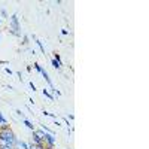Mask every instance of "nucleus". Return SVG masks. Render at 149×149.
<instances>
[{
  "label": "nucleus",
  "mask_w": 149,
  "mask_h": 149,
  "mask_svg": "<svg viewBox=\"0 0 149 149\" xmlns=\"http://www.w3.org/2000/svg\"><path fill=\"white\" fill-rule=\"evenodd\" d=\"M0 149H15V148H9V146H5V148H0Z\"/></svg>",
  "instance_id": "obj_18"
},
{
  "label": "nucleus",
  "mask_w": 149,
  "mask_h": 149,
  "mask_svg": "<svg viewBox=\"0 0 149 149\" xmlns=\"http://www.w3.org/2000/svg\"><path fill=\"white\" fill-rule=\"evenodd\" d=\"M30 88L33 90V93L36 91V86H34V84H33V82H30Z\"/></svg>",
  "instance_id": "obj_16"
},
{
  "label": "nucleus",
  "mask_w": 149,
  "mask_h": 149,
  "mask_svg": "<svg viewBox=\"0 0 149 149\" xmlns=\"http://www.w3.org/2000/svg\"><path fill=\"white\" fill-rule=\"evenodd\" d=\"M9 33L17 36V37L21 36V27H19V21H18V15L17 14H12V17H10V29H9Z\"/></svg>",
  "instance_id": "obj_2"
},
{
  "label": "nucleus",
  "mask_w": 149,
  "mask_h": 149,
  "mask_svg": "<svg viewBox=\"0 0 149 149\" xmlns=\"http://www.w3.org/2000/svg\"><path fill=\"white\" fill-rule=\"evenodd\" d=\"M0 14H2V17H3V18H8V12H6L5 9H2V10H0Z\"/></svg>",
  "instance_id": "obj_12"
},
{
  "label": "nucleus",
  "mask_w": 149,
  "mask_h": 149,
  "mask_svg": "<svg viewBox=\"0 0 149 149\" xmlns=\"http://www.w3.org/2000/svg\"><path fill=\"white\" fill-rule=\"evenodd\" d=\"M42 94H43V95H45L46 98H49V100H51V102L54 100V95H52L51 93H49L48 90H45V88H43V90H42Z\"/></svg>",
  "instance_id": "obj_7"
},
{
  "label": "nucleus",
  "mask_w": 149,
  "mask_h": 149,
  "mask_svg": "<svg viewBox=\"0 0 149 149\" xmlns=\"http://www.w3.org/2000/svg\"><path fill=\"white\" fill-rule=\"evenodd\" d=\"M34 69H36V70H37V72H39V73H42V70H43V67H42V66H40V64H37V63H36V64H34Z\"/></svg>",
  "instance_id": "obj_10"
},
{
  "label": "nucleus",
  "mask_w": 149,
  "mask_h": 149,
  "mask_svg": "<svg viewBox=\"0 0 149 149\" xmlns=\"http://www.w3.org/2000/svg\"><path fill=\"white\" fill-rule=\"evenodd\" d=\"M0 24H2V18H0Z\"/></svg>",
  "instance_id": "obj_19"
},
{
  "label": "nucleus",
  "mask_w": 149,
  "mask_h": 149,
  "mask_svg": "<svg viewBox=\"0 0 149 149\" xmlns=\"http://www.w3.org/2000/svg\"><path fill=\"white\" fill-rule=\"evenodd\" d=\"M51 63H52V67H54L55 70H60V69H61V66H63V64H61V63H58V61H57V60H54V58H52V61H51Z\"/></svg>",
  "instance_id": "obj_8"
},
{
  "label": "nucleus",
  "mask_w": 149,
  "mask_h": 149,
  "mask_svg": "<svg viewBox=\"0 0 149 149\" xmlns=\"http://www.w3.org/2000/svg\"><path fill=\"white\" fill-rule=\"evenodd\" d=\"M42 76H43V79L46 81V84L49 85V88H51L52 91H55L57 88H55V86H54V84H52V81H51V78H49V74H48V72H46L45 69L42 70Z\"/></svg>",
  "instance_id": "obj_3"
},
{
  "label": "nucleus",
  "mask_w": 149,
  "mask_h": 149,
  "mask_svg": "<svg viewBox=\"0 0 149 149\" xmlns=\"http://www.w3.org/2000/svg\"><path fill=\"white\" fill-rule=\"evenodd\" d=\"M42 113H43L45 116H51V118H55V116H54L52 113H49V112H46V110H43V112H42Z\"/></svg>",
  "instance_id": "obj_13"
},
{
  "label": "nucleus",
  "mask_w": 149,
  "mask_h": 149,
  "mask_svg": "<svg viewBox=\"0 0 149 149\" xmlns=\"http://www.w3.org/2000/svg\"><path fill=\"white\" fill-rule=\"evenodd\" d=\"M22 43H24V45L29 43V37H27V36H22Z\"/></svg>",
  "instance_id": "obj_14"
},
{
  "label": "nucleus",
  "mask_w": 149,
  "mask_h": 149,
  "mask_svg": "<svg viewBox=\"0 0 149 149\" xmlns=\"http://www.w3.org/2000/svg\"><path fill=\"white\" fill-rule=\"evenodd\" d=\"M5 72H6V73H9V74H12V70H10L9 67H6V69H5Z\"/></svg>",
  "instance_id": "obj_17"
},
{
  "label": "nucleus",
  "mask_w": 149,
  "mask_h": 149,
  "mask_svg": "<svg viewBox=\"0 0 149 149\" xmlns=\"http://www.w3.org/2000/svg\"><path fill=\"white\" fill-rule=\"evenodd\" d=\"M22 121H24V125H26L27 128H30L31 131H33V130H36V128H34V125H33V124H31L29 119H22Z\"/></svg>",
  "instance_id": "obj_9"
},
{
  "label": "nucleus",
  "mask_w": 149,
  "mask_h": 149,
  "mask_svg": "<svg viewBox=\"0 0 149 149\" xmlns=\"http://www.w3.org/2000/svg\"><path fill=\"white\" fill-rule=\"evenodd\" d=\"M54 60H57L58 63H61V57H60L58 54H54ZM61 64H63V63H61Z\"/></svg>",
  "instance_id": "obj_11"
},
{
  "label": "nucleus",
  "mask_w": 149,
  "mask_h": 149,
  "mask_svg": "<svg viewBox=\"0 0 149 149\" xmlns=\"http://www.w3.org/2000/svg\"><path fill=\"white\" fill-rule=\"evenodd\" d=\"M17 146H18V148H21V149H30L29 143H26V142H21V140H17Z\"/></svg>",
  "instance_id": "obj_6"
},
{
  "label": "nucleus",
  "mask_w": 149,
  "mask_h": 149,
  "mask_svg": "<svg viewBox=\"0 0 149 149\" xmlns=\"http://www.w3.org/2000/svg\"><path fill=\"white\" fill-rule=\"evenodd\" d=\"M69 33H70V31H69L67 29H61V34H64V36H66V34H69Z\"/></svg>",
  "instance_id": "obj_15"
},
{
  "label": "nucleus",
  "mask_w": 149,
  "mask_h": 149,
  "mask_svg": "<svg viewBox=\"0 0 149 149\" xmlns=\"http://www.w3.org/2000/svg\"><path fill=\"white\" fill-rule=\"evenodd\" d=\"M0 139L5 140L8 143V146L10 148H17V137H15V133L10 130V127H6V128H0Z\"/></svg>",
  "instance_id": "obj_1"
},
{
  "label": "nucleus",
  "mask_w": 149,
  "mask_h": 149,
  "mask_svg": "<svg viewBox=\"0 0 149 149\" xmlns=\"http://www.w3.org/2000/svg\"><path fill=\"white\" fill-rule=\"evenodd\" d=\"M6 127H9V124H8V121L5 119L3 113L0 112V128H6Z\"/></svg>",
  "instance_id": "obj_4"
},
{
  "label": "nucleus",
  "mask_w": 149,
  "mask_h": 149,
  "mask_svg": "<svg viewBox=\"0 0 149 149\" xmlns=\"http://www.w3.org/2000/svg\"><path fill=\"white\" fill-rule=\"evenodd\" d=\"M31 37H33V39H34V42H36V45H37V46H39V48H40V51H42V54H45V46L42 45V42H40L39 39H37V37H36L34 34H33Z\"/></svg>",
  "instance_id": "obj_5"
}]
</instances>
